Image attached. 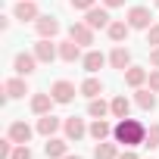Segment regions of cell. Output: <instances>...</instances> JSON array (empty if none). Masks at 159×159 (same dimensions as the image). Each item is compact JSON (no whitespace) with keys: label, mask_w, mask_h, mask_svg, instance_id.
Wrapping results in <instances>:
<instances>
[{"label":"cell","mask_w":159,"mask_h":159,"mask_svg":"<svg viewBox=\"0 0 159 159\" xmlns=\"http://www.w3.org/2000/svg\"><path fill=\"white\" fill-rule=\"evenodd\" d=\"M143 137H147V125L143 122H137V119H119L116 125H112V140L116 143H122L125 150H134V147H140L143 143Z\"/></svg>","instance_id":"6da1fadb"},{"label":"cell","mask_w":159,"mask_h":159,"mask_svg":"<svg viewBox=\"0 0 159 159\" xmlns=\"http://www.w3.org/2000/svg\"><path fill=\"white\" fill-rule=\"evenodd\" d=\"M31 53L38 56V62H53L59 59V44H53V38H38Z\"/></svg>","instance_id":"7a4b0ae2"},{"label":"cell","mask_w":159,"mask_h":159,"mask_svg":"<svg viewBox=\"0 0 159 159\" xmlns=\"http://www.w3.org/2000/svg\"><path fill=\"white\" fill-rule=\"evenodd\" d=\"M125 22H128L131 28H137V31H147V28L153 25V13H150L147 7H131L128 16H125Z\"/></svg>","instance_id":"3957f363"},{"label":"cell","mask_w":159,"mask_h":159,"mask_svg":"<svg viewBox=\"0 0 159 159\" xmlns=\"http://www.w3.org/2000/svg\"><path fill=\"white\" fill-rule=\"evenodd\" d=\"M69 38L75 41V44H81V47H91L94 44V28L81 19V22H72L69 25Z\"/></svg>","instance_id":"277c9868"},{"label":"cell","mask_w":159,"mask_h":159,"mask_svg":"<svg viewBox=\"0 0 159 159\" xmlns=\"http://www.w3.org/2000/svg\"><path fill=\"white\" fill-rule=\"evenodd\" d=\"M25 94H31L28 84H25V75H13V78L3 81V97H7V100H19V97H25Z\"/></svg>","instance_id":"5b68a950"},{"label":"cell","mask_w":159,"mask_h":159,"mask_svg":"<svg viewBox=\"0 0 159 159\" xmlns=\"http://www.w3.org/2000/svg\"><path fill=\"white\" fill-rule=\"evenodd\" d=\"M50 94H53V100L56 103H72L75 100V94H81V91H75V84L72 81H66V78H59V81H53V88H50Z\"/></svg>","instance_id":"8992f818"},{"label":"cell","mask_w":159,"mask_h":159,"mask_svg":"<svg viewBox=\"0 0 159 159\" xmlns=\"http://www.w3.org/2000/svg\"><path fill=\"white\" fill-rule=\"evenodd\" d=\"M34 131H38V128H31L28 122L16 119V122H10V128H7V137H13V143H28Z\"/></svg>","instance_id":"52a82bcc"},{"label":"cell","mask_w":159,"mask_h":159,"mask_svg":"<svg viewBox=\"0 0 159 159\" xmlns=\"http://www.w3.org/2000/svg\"><path fill=\"white\" fill-rule=\"evenodd\" d=\"M59 19L56 16H38L34 19V31H38V38H56L59 34Z\"/></svg>","instance_id":"ba28073f"},{"label":"cell","mask_w":159,"mask_h":159,"mask_svg":"<svg viewBox=\"0 0 159 159\" xmlns=\"http://www.w3.org/2000/svg\"><path fill=\"white\" fill-rule=\"evenodd\" d=\"M13 69H16V75H25V78H28V75L38 69V56L22 50V53H16V56H13Z\"/></svg>","instance_id":"9c48e42d"},{"label":"cell","mask_w":159,"mask_h":159,"mask_svg":"<svg viewBox=\"0 0 159 159\" xmlns=\"http://www.w3.org/2000/svg\"><path fill=\"white\" fill-rule=\"evenodd\" d=\"M44 153H47V159H62V156H69V137H47V143H44Z\"/></svg>","instance_id":"30bf717a"},{"label":"cell","mask_w":159,"mask_h":159,"mask_svg":"<svg viewBox=\"0 0 159 159\" xmlns=\"http://www.w3.org/2000/svg\"><path fill=\"white\" fill-rule=\"evenodd\" d=\"M84 22L97 31V28H109V22H112V19H109V10H106V7H94V10H88V13H84Z\"/></svg>","instance_id":"8fae6325"},{"label":"cell","mask_w":159,"mask_h":159,"mask_svg":"<svg viewBox=\"0 0 159 159\" xmlns=\"http://www.w3.org/2000/svg\"><path fill=\"white\" fill-rule=\"evenodd\" d=\"M131 31H134V28H131L125 19H112V22H109V28H106V34H109V41H112V44H125Z\"/></svg>","instance_id":"7c38bea8"},{"label":"cell","mask_w":159,"mask_h":159,"mask_svg":"<svg viewBox=\"0 0 159 159\" xmlns=\"http://www.w3.org/2000/svg\"><path fill=\"white\" fill-rule=\"evenodd\" d=\"M62 131H66V137H69V140H81V137L88 134V125H84V119L69 116V119L62 122Z\"/></svg>","instance_id":"4fadbf2b"},{"label":"cell","mask_w":159,"mask_h":159,"mask_svg":"<svg viewBox=\"0 0 159 159\" xmlns=\"http://www.w3.org/2000/svg\"><path fill=\"white\" fill-rule=\"evenodd\" d=\"M59 59H62V62H81V59H84L81 44H75L72 38H66V41L59 44Z\"/></svg>","instance_id":"5bb4252c"},{"label":"cell","mask_w":159,"mask_h":159,"mask_svg":"<svg viewBox=\"0 0 159 159\" xmlns=\"http://www.w3.org/2000/svg\"><path fill=\"white\" fill-rule=\"evenodd\" d=\"M13 16H16L19 22H34V19L41 16V10H38V3H34V0H19V3H16V10H13Z\"/></svg>","instance_id":"9a60e30c"},{"label":"cell","mask_w":159,"mask_h":159,"mask_svg":"<svg viewBox=\"0 0 159 159\" xmlns=\"http://www.w3.org/2000/svg\"><path fill=\"white\" fill-rule=\"evenodd\" d=\"M109 66H112V69H119V72L131 69V50H128V47H122V44H116V47H112V53H109Z\"/></svg>","instance_id":"2e32d148"},{"label":"cell","mask_w":159,"mask_h":159,"mask_svg":"<svg viewBox=\"0 0 159 159\" xmlns=\"http://www.w3.org/2000/svg\"><path fill=\"white\" fill-rule=\"evenodd\" d=\"M106 62H109V56H103L100 50H88V53H84V59H81V66H84V72H88V75L100 72Z\"/></svg>","instance_id":"e0dca14e"},{"label":"cell","mask_w":159,"mask_h":159,"mask_svg":"<svg viewBox=\"0 0 159 159\" xmlns=\"http://www.w3.org/2000/svg\"><path fill=\"white\" fill-rule=\"evenodd\" d=\"M53 94H31V112L34 116H47V112H53Z\"/></svg>","instance_id":"ac0fdd59"},{"label":"cell","mask_w":159,"mask_h":159,"mask_svg":"<svg viewBox=\"0 0 159 159\" xmlns=\"http://www.w3.org/2000/svg\"><path fill=\"white\" fill-rule=\"evenodd\" d=\"M34 128H38V134H44V137H53V134L62 128V122H59L53 112H47V116H41V119H38V125H34Z\"/></svg>","instance_id":"d6986e66"},{"label":"cell","mask_w":159,"mask_h":159,"mask_svg":"<svg viewBox=\"0 0 159 159\" xmlns=\"http://www.w3.org/2000/svg\"><path fill=\"white\" fill-rule=\"evenodd\" d=\"M88 134H91L97 143H100V140H109V137H112V125H109L106 119H94V122L88 125Z\"/></svg>","instance_id":"ffe728a7"},{"label":"cell","mask_w":159,"mask_h":159,"mask_svg":"<svg viewBox=\"0 0 159 159\" xmlns=\"http://www.w3.org/2000/svg\"><path fill=\"white\" fill-rule=\"evenodd\" d=\"M147 78H150V72L140 69V66L125 69V84H128V88H143V84H147Z\"/></svg>","instance_id":"44dd1931"},{"label":"cell","mask_w":159,"mask_h":159,"mask_svg":"<svg viewBox=\"0 0 159 159\" xmlns=\"http://www.w3.org/2000/svg\"><path fill=\"white\" fill-rule=\"evenodd\" d=\"M78 91H81L88 100H94V97H100V94H103V81H100V78H94V75H88L84 81L78 84Z\"/></svg>","instance_id":"7402d4cb"},{"label":"cell","mask_w":159,"mask_h":159,"mask_svg":"<svg viewBox=\"0 0 159 159\" xmlns=\"http://www.w3.org/2000/svg\"><path fill=\"white\" fill-rule=\"evenodd\" d=\"M134 103H137L143 112L156 109V91H150V88H137V94H134Z\"/></svg>","instance_id":"603a6c76"},{"label":"cell","mask_w":159,"mask_h":159,"mask_svg":"<svg viewBox=\"0 0 159 159\" xmlns=\"http://www.w3.org/2000/svg\"><path fill=\"white\" fill-rule=\"evenodd\" d=\"M109 112H112V106H109L103 97H94V100L88 103V116H91V119H106Z\"/></svg>","instance_id":"cb8c5ba5"},{"label":"cell","mask_w":159,"mask_h":159,"mask_svg":"<svg viewBox=\"0 0 159 159\" xmlns=\"http://www.w3.org/2000/svg\"><path fill=\"white\" fill-rule=\"evenodd\" d=\"M109 106H112V116H116V119H128V116H131V100H128L125 94L112 97V100H109Z\"/></svg>","instance_id":"d4e9b609"},{"label":"cell","mask_w":159,"mask_h":159,"mask_svg":"<svg viewBox=\"0 0 159 159\" xmlns=\"http://www.w3.org/2000/svg\"><path fill=\"white\" fill-rule=\"evenodd\" d=\"M94 159H119V143L100 140V143L94 147Z\"/></svg>","instance_id":"484cf974"},{"label":"cell","mask_w":159,"mask_h":159,"mask_svg":"<svg viewBox=\"0 0 159 159\" xmlns=\"http://www.w3.org/2000/svg\"><path fill=\"white\" fill-rule=\"evenodd\" d=\"M143 147H150V150H159V122H153V125L147 128V137H143Z\"/></svg>","instance_id":"4316f807"},{"label":"cell","mask_w":159,"mask_h":159,"mask_svg":"<svg viewBox=\"0 0 159 159\" xmlns=\"http://www.w3.org/2000/svg\"><path fill=\"white\" fill-rule=\"evenodd\" d=\"M10 159H34V153H31V147L28 143H16V150H13V156Z\"/></svg>","instance_id":"83f0119b"},{"label":"cell","mask_w":159,"mask_h":159,"mask_svg":"<svg viewBox=\"0 0 159 159\" xmlns=\"http://www.w3.org/2000/svg\"><path fill=\"white\" fill-rule=\"evenodd\" d=\"M69 7H72V10H78V13H88V10H94V7H97V0H69Z\"/></svg>","instance_id":"f1b7e54d"},{"label":"cell","mask_w":159,"mask_h":159,"mask_svg":"<svg viewBox=\"0 0 159 159\" xmlns=\"http://www.w3.org/2000/svg\"><path fill=\"white\" fill-rule=\"evenodd\" d=\"M147 44H150V47H159V22H153V25L147 28Z\"/></svg>","instance_id":"f546056e"},{"label":"cell","mask_w":159,"mask_h":159,"mask_svg":"<svg viewBox=\"0 0 159 159\" xmlns=\"http://www.w3.org/2000/svg\"><path fill=\"white\" fill-rule=\"evenodd\" d=\"M147 84H150V91H156V94H159V69H150V78H147Z\"/></svg>","instance_id":"4dcf8cb0"},{"label":"cell","mask_w":159,"mask_h":159,"mask_svg":"<svg viewBox=\"0 0 159 159\" xmlns=\"http://www.w3.org/2000/svg\"><path fill=\"white\" fill-rule=\"evenodd\" d=\"M103 7L106 10H119V7H125V0H103Z\"/></svg>","instance_id":"1f68e13d"},{"label":"cell","mask_w":159,"mask_h":159,"mask_svg":"<svg viewBox=\"0 0 159 159\" xmlns=\"http://www.w3.org/2000/svg\"><path fill=\"white\" fill-rule=\"evenodd\" d=\"M150 62L159 69V47H150Z\"/></svg>","instance_id":"d6a6232c"},{"label":"cell","mask_w":159,"mask_h":159,"mask_svg":"<svg viewBox=\"0 0 159 159\" xmlns=\"http://www.w3.org/2000/svg\"><path fill=\"white\" fill-rule=\"evenodd\" d=\"M119 159H140L134 150H125V153H119Z\"/></svg>","instance_id":"836d02e7"},{"label":"cell","mask_w":159,"mask_h":159,"mask_svg":"<svg viewBox=\"0 0 159 159\" xmlns=\"http://www.w3.org/2000/svg\"><path fill=\"white\" fill-rule=\"evenodd\" d=\"M62 159H81V156H62Z\"/></svg>","instance_id":"e575fe53"},{"label":"cell","mask_w":159,"mask_h":159,"mask_svg":"<svg viewBox=\"0 0 159 159\" xmlns=\"http://www.w3.org/2000/svg\"><path fill=\"white\" fill-rule=\"evenodd\" d=\"M156 10H159V0H156Z\"/></svg>","instance_id":"d590c367"}]
</instances>
